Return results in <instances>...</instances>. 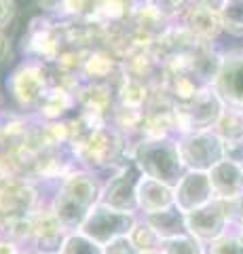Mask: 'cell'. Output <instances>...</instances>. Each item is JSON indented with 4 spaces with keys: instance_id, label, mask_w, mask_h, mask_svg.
I'll use <instances>...</instances> for the list:
<instances>
[{
    "instance_id": "obj_1",
    "label": "cell",
    "mask_w": 243,
    "mask_h": 254,
    "mask_svg": "<svg viewBox=\"0 0 243 254\" xmlns=\"http://www.w3.org/2000/svg\"><path fill=\"white\" fill-rule=\"evenodd\" d=\"M101 182L89 170L76 168L64 180L57 182V190L51 199V210L68 233L83 227L93 205L99 203Z\"/></svg>"
},
{
    "instance_id": "obj_2",
    "label": "cell",
    "mask_w": 243,
    "mask_h": 254,
    "mask_svg": "<svg viewBox=\"0 0 243 254\" xmlns=\"http://www.w3.org/2000/svg\"><path fill=\"white\" fill-rule=\"evenodd\" d=\"M129 157L142 176L169 187H176L186 172L176 138H140L129 146Z\"/></svg>"
},
{
    "instance_id": "obj_3",
    "label": "cell",
    "mask_w": 243,
    "mask_h": 254,
    "mask_svg": "<svg viewBox=\"0 0 243 254\" xmlns=\"http://www.w3.org/2000/svg\"><path fill=\"white\" fill-rule=\"evenodd\" d=\"M76 161L83 170H114L129 157L127 136L121 133L112 123L93 129L87 138H83L76 146H72Z\"/></svg>"
},
{
    "instance_id": "obj_4",
    "label": "cell",
    "mask_w": 243,
    "mask_h": 254,
    "mask_svg": "<svg viewBox=\"0 0 243 254\" xmlns=\"http://www.w3.org/2000/svg\"><path fill=\"white\" fill-rule=\"evenodd\" d=\"M53 78L49 76L47 64L38 60H23L6 78V89L21 110H34L43 95L51 87Z\"/></svg>"
},
{
    "instance_id": "obj_5",
    "label": "cell",
    "mask_w": 243,
    "mask_h": 254,
    "mask_svg": "<svg viewBox=\"0 0 243 254\" xmlns=\"http://www.w3.org/2000/svg\"><path fill=\"white\" fill-rule=\"evenodd\" d=\"M226 104L216 93L214 85L201 87L199 93L184 106H176V123H178V138L191 131H207L214 129L218 119L224 113ZM176 138V140H178Z\"/></svg>"
},
{
    "instance_id": "obj_6",
    "label": "cell",
    "mask_w": 243,
    "mask_h": 254,
    "mask_svg": "<svg viewBox=\"0 0 243 254\" xmlns=\"http://www.w3.org/2000/svg\"><path fill=\"white\" fill-rule=\"evenodd\" d=\"M136 222H138L136 214L119 212L110 208V205L97 203L87 214V218H85L83 227L78 229V233H83L85 237H89L91 242H96L97 246L104 248L112 240L127 237L131 233V229L136 227Z\"/></svg>"
},
{
    "instance_id": "obj_7",
    "label": "cell",
    "mask_w": 243,
    "mask_h": 254,
    "mask_svg": "<svg viewBox=\"0 0 243 254\" xmlns=\"http://www.w3.org/2000/svg\"><path fill=\"white\" fill-rule=\"evenodd\" d=\"M178 150L186 172H209L226 159L224 142L214 129L191 131L178 138Z\"/></svg>"
},
{
    "instance_id": "obj_8",
    "label": "cell",
    "mask_w": 243,
    "mask_h": 254,
    "mask_svg": "<svg viewBox=\"0 0 243 254\" xmlns=\"http://www.w3.org/2000/svg\"><path fill=\"white\" fill-rule=\"evenodd\" d=\"M38 205L41 197L32 180L28 178H0V229L13 220L28 218Z\"/></svg>"
},
{
    "instance_id": "obj_9",
    "label": "cell",
    "mask_w": 243,
    "mask_h": 254,
    "mask_svg": "<svg viewBox=\"0 0 243 254\" xmlns=\"http://www.w3.org/2000/svg\"><path fill=\"white\" fill-rule=\"evenodd\" d=\"M186 231L201 244H211L224 233H229V225L233 222V201L214 199L207 205L184 214Z\"/></svg>"
},
{
    "instance_id": "obj_10",
    "label": "cell",
    "mask_w": 243,
    "mask_h": 254,
    "mask_svg": "<svg viewBox=\"0 0 243 254\" xmlns=\"http://www.w3.org/2000/svg\"><path fill=\"white\" fill-rule=\"evenodd\" d=\"M142 176V172L138 170V165L133 163V159L127 157L125 161L114 168L112 178L106 180V185L101 187V197L99 203L110 205V208L119 212H138V199H136V189L138 180Z\"/></svg>"
},
{
    "instance_id": "obj_11",
    "label": "cell",
    "mask_w": 243,
    "mask_h": 254,
    "mask_svg": "<svg viewBox=\"0 0 243 254\" xmlns=\"http://www.w3.org/2000/svg\"><path fill=\"white\" fill-rule=\"evenodd\" d=\"M30 222H32V244L36 254H59L61 244H64L68 231L61 227V222L53 214L51 205H38V208L30 214Z\"/></svg>"
},
{
    "instance_id": "obj_12",
    "label": "cell",
    "mask_w": 243,
    "mask_h": 254,
    "mask_svg": "<svg viewBox=\"0 0 243 254\" xmlns=\"http://www.w3.org/2000/svg\"><path fill=\"white\" fill-rule=\"evenodd\" d=\"M214 89L226 106L243 108V49L222 53V68L214 81Z\"/></svg>"
},
{
    "instance_id": "obj_13",
    "label": "cell",
    "mask_w": 243,
    "mask_h": 254,
    "mask_svg": "<svg viewBox=\"0 0 243 254\" xmlns=\"http://www.w3.org/2000/svg\"><path fill=\"white\" fill-rule=\"evenodd\" d=\"M174 193L176 208L182 214H191L214 201V189L207 172H184V176L174 187Z\"/></svg>"
},
{
    "instance_id": "obj_14",
    "label": "cell",
    "mask_w": 243,
    "mask_h": 254,
    "mask_svg": "<svg viewBox=\"0 0 243 254\" xmlns=\"http://www.w3.org/2000/svg\"><path fill=\"white\" fill-rule=\"evenodd\" d=\"M76 102L83 113L96 115L99 119L110 121V117L116 108V87L108 85V83L83 81V85L78 87V91H76Z\"/></svg>"
},
{
    "instance_id": "obj_15",
    "label": "cell",
    "mask_w": 243,
    "mask_h": 254,
    "mask_svg": "<svg viewBox=\"0 0 243 254\" xmlns=\"http://www.w3.org/2000/svg\"><path fill=\"white\" fill-rule=\"evenodd\" d=\"M207 174L211 189H214V199L237 201L243 195V165L231 161V159H222Z\"/></svg>"
},
{
    "instance_id": "obj_16",
    "label": "cell",
    "mask_w": 243,
    "mask_h": 254,
    "mask_svg": "<svg viewBox=\"0 0 243 254\" xmlns=\"http://www.w3.org/2000/svg\"><path fill=\"white\" fill-rule=\"evenodd\" d=\"M136 199H138V210H142L144 216H150V214L174 208L176 193H174V187L163 185V182L152 180L148 176H140Z\"/></svg>"
},
{
    "instance_id": "obj_17",
    "label": "cell",
    "mask_w": 243,
    "mask_h": 254,
    "mask_svg": "<svg viewBox=\"0 0 243 254\" xmlns=\"http://www.w3.org/2000/svg\"><path fill=\"white\" fill-rule=\"evenodd\" d=\"M182 26L197 38V41L205 45H214V41L222 34V21L220 13L207 11L201 4L193 2L188 6V11L182 15Z\"/></svg>"
},
{
    "instance_id": "obj_18",
    "label": "cell",
    "mask_w": 243,
    "mask_h": 254,
    "mask_svg": "<svg viewBox=\"0 0 243 254\" xmlns=\"http://www.w3.org/2000/svg\"><path fill=\"white\" fill-rule=\"evenodd\" d=\"M76 106H78V102H76L74 91H70L68 87L59 83H51V87L43 95V100L34 108V117H38L41 121L53 123V121H59L61 117L68 115Z\"/></svg>"
},
{
    "instance_id": "obj_19",
    "label": "cell",
    "mask_w": 243,
    "mask_h": 254,
    "mask_svg": "<svg viewBox=\"0 0 243 254\" xmlns=\"http://www.w3.org/2000/svg\"><path fill=\"white\" fill-rule=\"evenodd\" d=\"M220 68H222V53L216 51L214 45H201L188 58V70L197 76L201 85H214Z\"/></svg>"
},
{
    "instance_id": "obj_20",
    "label": "cell",
    "mask_w": 243,
    "mask_h": 254,
    "mask_svg": "<svg viewBox=\"0 0 243 254\" xmlns=\"http://www.w3.org/2000/svg\"><path fill=\"white\" fill-rule=\"evenodd\" d=\"M152 87L142 81L125 76L116 87V106L123 108H133V110H144L150 102Z\"/></svg>"
},
{
    "instance_id": "obj_21",
    "label": "cell",
    "mask_w": 243,
    "mask_h": 254,
    "mask_svg": "<svg viewBox=\"0 0 243 254\" xmlns=\"http://www.w3.org/2000/svg\"><path fill=\"white\" fill-rule=\"evenodd\" d=\"M144 220L150 225L156 235L161 237L163 242L171 240V237H180V235H186V220H184V214L180 212L176 205L169 210H163V212H156L150 214V216H144Z\"/></svg>"
},
{
    "instance_id": "obj_22",
    "label": "cell",
    "mask_w": 243,
    "mask_h": 254,
    "mask_svg": "<svg viewBox=\"0 0 243 254\" xmlns=\"http://www.w3.org/2000/svg\"><path fill=\"white\" fill-rule=\"evenodd\" d=\"M214 131L220 136L224 144H233V142H243V108L226 106L224 113L218 119Z\"/></svg>"
},
{
    "instance_id": "obj_23",
    "label": "cell",
    "mask_w": 243,
    "mask_h": 254,
    "mask_svg": "<svg viewBox=\"0 0 243 254\" xmlns=\"http://www.w3.org/2000/svg\"><path fill=\"white\" fill-rule=\"evenodd\" d=\"M129 240L136 246L138 254L140 252H156V250H161V246H163V240L156 235V231L146 220L136 222V227H133L129 233Z\"/></svg>"
},
{
    "instance_id": "obj_24",
    "label": "cell",
    "mask_w": 243,
    "mask_h": 254,
    "mask_svg": "<svg viewBox=\"0 0 243 254\" xmlns=\"http://www.w3.org/2000/svg\"><path fill=\"white\" fill-rule=\"evenodd\" d=\"M222 32L235 38H243V0H226L220 11Z\"/></svg>"
},
{
    "instance_id": "obj_25",
    "label": "cell",
    "mask_w": 243,
    "mask_h": 254,
    "mask_svg": "<svg viewBox=\"0 0 243 254\" xmlns=\"http://www.w3.org/2000/svg\"><path fill=\"white\" fill-rule=\"evenodd\" d=\"M59 254H104V248L97 246L96 242H91L89 237H85L83 233L74 231L66 235Z\"/></svg>"
},
{
    "instance_id": "obj_26",
    "label": "cell",
    "mask_w": 243,
    "mask_h": 254,
    "mask_svg": "<svg viewBox=\"0 0 243 254\" xmlns=\"http://www.w3.org/2000/svg\"><path fill=\"white\" fill-rule=\"evenodd\" d=\"M163 254H205L203 250V244L197 242L193 235H180V237H171L165 240L161 246Z\"/></svg>"
},
{
    "instance_id": "obj_27",
    "label": "cell",
    "mask_w": 243,
    "mask_h": 254,
    "mask_svg": "<svg viewBox=\"0 0 243 254\" xmlns=\"http://www.w3.org/2000/svg\"><path fill=\"white\" fill-rule=\"evenodd\" d=\"M97 0H66L59 19H91Z\"/></svg>"
},
{
    "instance_id": "obj_28",
    "label": "cell",
    "mask_w": 243,
    "mask_h": 254,
    "mask_svg": "<svg viewBox=\"0 0 243 254\" xmlns=\"http://www.w3.org/2000/svg\"><path fill=\"white\" fill-rule=\"evenodd\" d=\"M207 254H243V237L239 233H224L207 244Z\"/></svg>"
},
{
    "instance_id": "obj_29",
    "label": "cell",
    "mask_w": 243,
    "mask_h": 254,
    "mask_svg": "<svg viewBox=\"0 0 243 254\" xmlns=\"http://www.w3.org/2000/svg\"><path fill=\"white\" fill-rule=\"evenodd\" d=\"M156 11H159L167 21L182 19V15L188 11V6L193 4V0H148Z\"/></svg>"
},
{
    "instance_id": "obj_30",
    "label": "cell",
    "mask_w": 243,
    "mask_h": 254,
    "mask_svg": "<svg viewBox=\"0 0 243 254\" xmlns=\"http://www.w3.org/2000/svg\"><path fill=\"white\" fill-rule=\"evenodd\" d=\"M104 254H138V250L127 235V237H119V240H112L110 244H106Z\"/></svg>"
},
{
    "instance_id": "obj_31",
    "label": "cell",
    "mask_w": 243,
    "mask_h": 254,
    "mask_svg": "<svg viewBox=\"0 0 243 254\" xmlns=\"http://www.w3.org/2000/svg\"><path fill=\"white\" fill-rule=\"evenodd\" d=\"M15 15H17V6L15 0H0V32H4L13 23Z\"/></svg>"
},
{
    "instance_id": "obj_32",
    "label": "cell",
    "mask_w": 243,
    "mask_h": 254,
    "mask_svg": "<svg viewBox=\"0 0 243 254\" xmlns=\"http://www.w3.org/2000/svg\"><path fill=\"white\" fill-rule=\"evenodd\" d=\"M66 0H34L36 9L41 11V15H47V17H53V15L61 13V6H64Z\"/></svg>"
},
{
    "instance_id": "obj_33",
    "label": "cell",
    "mask_w": 243,
    "mask_h": 254,
    "mask_svg": "<svg viewBox=\"0 0 243 254\" xmlns=\"http://www.w3.org/2000/svg\"><path fill=\"white\" fill-rule=\"evenodd\" d=\"M193 2H197V4H201V6H203V9H207V11L220 13V11L224 9L226 0H193Z\"/></svg>"
},
{
    "instance_id": "obj_34",
    "label": "cell",
    "mask_w": 243,
    "mask_h": 254,
    "mask_svg": "<svg viewBox=\"0 0 243 254\" xmlns=\"http://www.w3.org/2000/svg\"><path fill=\"white\" fill-rule=\"evenodd\" d=\"M0 254H21V252H19V246L15 242L0 235Z\"/></svg>"
},
{
    "instance_id": "obj_35",
    "label": "cell",
    "mask_w": 243,
    "mask_h": 254,
    "mask_svg": "<svg viewBox=\"0 0 243 254\" xmlns=\"http://www.w3.org/2000/svg\"><path fill=\"white\" fill-rule=\"evenodd\" d=\"M11 53V41L4 32H0V64H2Z\"/></svg>"
},
{
    "instance_id": "obj_36",
    "label": "cell",
    "mask_w": 243,
    "mask_h": 254,
    "mask_svg": "<svg viewBox=\"0 0 243 254\" xmlns=\"http://www.w3.org/2000/svg\"><path fill=\"white\" fill-rule=\"evenodd\" d=\"M233 222H237V225L243 222V195L237 201H233Z\"/></svg>"
},
{
    "instance_id": "obj_37",
    "label": "cell",
    "mask_w": 243,
    "mask_h": 254,
    "mask_svg": "<svg viewBox=\"0 0 243 254\" xmlns=\"http://www.w3.org/2000/svg\"><path fill=\"white\" fill-rule=\"evenodd\" d=\"M237 233L243 237V222H241V225H237Z\"/></svg>"
},
{
    "instance_id": "obj_38",
    "label": "cell",
    "mask_w": 243,
    "mask_h": 254,
    "mask_svg": "<svg viewBox=\"0 0 243 254\" xmlns=\"http://www.w3.org/2000/svg\"><path fill=\"white\" fill-rule=\"evenodd\" d=\"M140 254H163L161 250H156V252H140Z\"/></svg>"
},
{
    "instance_id": "obj_39",
    "label": "cell",
    "mask_w": 243,
    "mask_h": 254,
    "mask_svg": "<svg viewBox=\"0 0 243 254\" xmlns=\"http://www.w3.org/2000/svg\"><path fill=\"white\" fill-rule=\"evenodd\" d=\"M0 108H2V93H0ZM0 115H2V110H0Z\"/></svg>"
},
{
    "instance_id": "obj_40",
    "label": "cell",
    "mask_w": 243,
    "mask_h": 254,
    "mask_svg": "<svg viewBox=\"0 0 243 254\" xmlns=\"http://www.w3.org/2000/svg\"><path fill=\"white\" fill-rule=\"evenodd\" d=\"M34 254H36V252H34Z\"/></svg>"
}]
</instances>
